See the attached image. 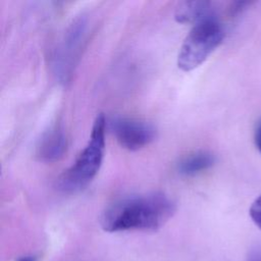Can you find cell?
Wrapping results in <instances>:
<instances>
[{
	"mask_svg": "<svg viewBox=\"0 0 261 261\" xmlns=\"http://www.w3.org/2000/svg\"><path fill=\"white\" fill-rule=\"evenodd\" d=\"M106 118L100 113L96 116L88 144L76 157L73 164L57 178V189L64 193H74L86 188L97 175L105 151Z\"/></svg>",
	"mask_w": 261,
	"mask_h": 261,
	"instance_id": "cell-2",
	"label": "cell"
},
{
	"mask_svg": "<svg viewBox=\"0 0 261 261\" xmlns=\"http://www.w3.org/2000/svg\"><path fill=\"white\" fill-rule=\"evenodd\" d=\"M249 214L253 222L261 229V195L251 204Z\"/></svg>",
	"mask_w": 261,
	"mask_h": 261,
	"instance_id": "cell-9",
	"label": "cell"
},
{
	"mask_svg": "<svg viewBox=\"0 0 261 261\" xmlns=\"http://www.w3.org/2000/svg\"><path fill=\"white\" fill-rule=\"evenodd\" d=\"M223 38L224 30L217 16L194 24L179 48L178 68L191 71L201 65L220 45Z\"/></svg>",
	"mask_w": 261,
	"mask_h": 261,
	"instance_id": "cell-3",
	"label": "cell"
},
{
	"mask_svg": "<svg viewBox=\"0 0 261 261\" xmlns=\"http://www.w3.org/2000/svg\"><path fill=\"white\" fill-rule=\"evenodd\" d=\"M175 204L159 192L130 195L109 204L100 216V225L107 232L156 230L174 214Z\"/></svg>",
	"mask_w": 261,
	"mask_h": 261,
	"instance_id": "cell-1",
	"label": "cell"
},
{
	"mask_svg": "<svg viewBox=\"0 0 261 261\" xmlns=\"http://www.w3.org/2000/svg\"><path fill=\"white\" fill-rule=\"evenodd\" d=\"M246 261H261V247H255L250 250Z\"/></svg>",
	"mask_w": 261,
	"mask_h": 261,
	"instance_id": "cell-11",
	"label": "cell"
},
{
	"mask_svg": "<svg viewBox=\"0 0 261 261\" xmlns=\"http://www.w3.org/2000/svg\"><path fill=\"white\" fill-rule=\"evenodd\" d=\"M254 143L258 151L261 153V119L258 120L254 129Z\"/></svg>",
	"mask_w": 261,
	"mask_h": 261,
	"instance_id": "cell-10",
	"label": "cell"
},
{
	"mask_svg": "<svg viewBox=\"0 0 261 261\" xmlns=\"http://www.w3.org/2000/svg\"><path fill=\"white\" fill-rule=\"evenodd\" d=\"M216 16L213 4L208 1H186L178 4L174 12V18L180 23L193 25L205 19Z\"/></svg>",
	"mask_w": 261,
	"mask_h": 261,
	"instance_id": "cell-7",
	"label": "cell"
},
{
	"mask_svg": "<svg viewBox=\"0 0 261 261\" xmlns=\"http://www.w3.org/2000/svg\"><path fill=\"white\" fill-rule=\"evenodd\" d=\"M16 261H37V257L34 255H28L18 258Z\"/></svg>",
	"mask_w": 261,
	"mask_h": 261,
	"instance_id": "cell-12",
	"label": "cell"
},
{
	"mask_svg": "<svg viewBox=\"0 0 261 261\" xmlns=\"http://www.w3.org/2000/svg\"><path fill=\"white\" fill-rule=\"evenodd\" d=\"M213 154L207 151H198L185 156L176 165L179 174L186 176L196 175L209 169L214 164Z\"/></svg>",
	"mask_w": 261,
	"mask_h": 261,
	"instance_id": "cell-8",
	"label": "cell"
},
{
	"mask_svg": "<svg viewBox=\"0 0 261 261\" xmlns=\"http://www.w3.org/2000/svg\"><path fill=\"white\" fill-rule=\"evenodd\" d=\"M86 29V20L79 18L75 20L65 33L64 39L58 49V55L56 57V68L58 67L59 73L66 79L70 74L74 59L80 52L81 43L84 40Z\"/></svg>",
	"mask_w": 261,
	"mask_h": 261,
	"instance_id": "cell-5",
	"label": "cell"
},
{
	"mask_svg": "<svg viewBox=\"0 0 261 261\" xmlns=\"http://www.w3.org/2000/svg\"><path fill=\"white\" fill-rule=\"evenodd\" d=\"M109 127L119 145L129 151L148 146L156 137L151 123L129 117H114L109 121Z\"/></svg>",
	"mask_w": 261,
	"mask_h": 261,
	"instance_id": "cell-4",
	"label": "cell"
},
{
	"mask_svg": "<svg viewBox=\"0 0 261 261\" xmlns=\"http://www.w3.org/2000/svg\"><path fill=\"white\" fill-rule=\"evenodd\" d=\"M67 149V138L59 125H53L46 130L36 148V156L40 161L51 163L63 157Z\"/></svg>",
	"mask_w": 261,
	"mask_h": 261,
	"instance_id": "cell-6",
	"label": "cell"
}]
</instances>
